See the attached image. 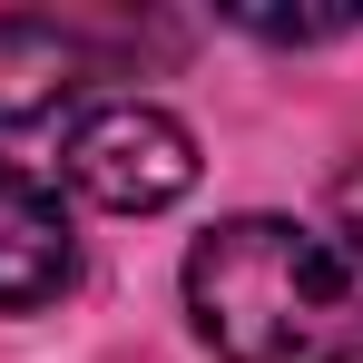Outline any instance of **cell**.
I'll return each mask as SVG.
<instances>
[{
    "mask_svg": "<svg viewBox=\"0 0 363 363\" xmlns=\"http://www.w3.org/2000/svg\"><path fill=\"white\" fill-rule=\"evenodd\" d=\"M186 314L226 363H363V265L285 216H226L186 255Z\"/></svg>",
    "mask_w": 363,
    "mask_h": 363,
    "instance_id": "obj_1",
    "label": "cell"
},
{
    "mask_svg": "<svg viewBox=\"0 0 363 363\" xmlns=\"http://www.w3.org/2000/svg\"><path fill=\"white\" fill-rule=\"evenodd\" d=\"M60 177L108 216H157L196 186V138L157 99H89L60 138Z\"/></svg>",
    "mask_w": 363,
    "mask_h": 363,
    "instance_id": "obj_2",
    "label": "cell"
},
{
    "mask_svg": "<svg viewBox=\"0 0 363 363\" xmlns=\"http://www.w3.org/2000/svg\"><path fill=\"white\" fill-rule=\"evenodd\" d=\"M108 79L99 30L79 20H40V10H0V128L60 118L69 99H89Z\"/></svg>",
    "mask_w": 363,
    "mask_h": 363,
    "instance_id": "obj_3",
    "label": "cell"
},
{
    "mask_svg": "<svg viewBox=\"0 0 363 363\" xmlns=\"http://www.w3.org/2000/svg\"><path fill=\"white\" fill-rule=\"evenodd\" d=\"M79 285V236H69L60 186L0 157V314H40Z\"/></svg>",
    "mask_w": 363,
    "mask_h": 363,
    "instance_id": "obj_4",
    "label": "cell"
},
{
    "mask_svg": "<svg viewBox=\"0 0 363 363\" xmlns=\"http://www.w3.org/2000/svg\"><path fill=\"white\" fill-rule=\"evenodd\" d=\"M334 245L363 265V167H344V177H334Z\"/></svg>",
    "mask_w": 363,
    "mask_h": 363,
    "instance_id": "obj_5",
    "label": "cell"
}]
</instances>
